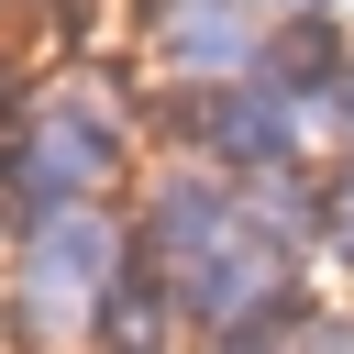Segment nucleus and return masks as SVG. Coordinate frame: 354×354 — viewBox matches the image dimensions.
<instances>
[{
	"instance_id": "1",
	"label": "nucleus",
	"mask_w": 354,
	"mask_h": 354,
	"mask_svg": "<svg viewBox=\"0 0 354 354\" xmlns=\"http://www.w3.org/2000/svg\"><path fill=\"white\" fill-rule=\"evenodd\" d=\"M111 266H122V232L100 210H44L22 232V321L55 332V310H88L111 288Z\"/></svg>"
},
{
	"instance_id": "2",
	"label": "nucleus",
	"mask_w": 354,
	"mask_h": 354,
	"mask_svg": "<svg viewBox=\"0 0 354 354\" xmlns=\"http://www.w3.org/2000/svg\"><path fill=\"white\" fill-rule=\"evenodd\" d=\"M144 44L188 77H266V33L232 0H144Z\"/></svg>"
},
{
	"instance_id": "3",
	"label": "nucleus",
	"mask_w": 354,
	"mask_h": 354,
	"mask_svg": "<svg viewBox=\"0 0 354 354\" xmlns=\"http://www.w3.org/2000/svg\"><path fill=\"white\" fill-rule=\"evenodd\" d=\"M199 133H210V155L221 166H288V144H299V88H277V77H254V100L232 88V100H210V111H188Z\"/></svg>"
},
{
	"instance_id": "4",
	"label": "nucleus",
	"mask_w": 354,
	"mask_h": 354,
	"mask_svg": "<svg viewBox=\"0 0 354 354\" xmlns=\"http://www.w3.org/2000/svg\"><path fill=\"white\" fill-rule=\"evenodd\" d=\"M332 232H343V243H354V166H343V177H332Z\"/></svg>"
},
{
	"instance_id": "5",
	"label": "nucleus",
	"mask_w": 354,
	"mask_h": 354,
	"mask_svg": "<svg viewBox=\"0 0 354 354\" xmlns=\"http://www.w3.org/2000/svg\"><path fill=\"white\" fill-rule=\"evenodd\" d=\"M343 133H354V88H343Z\"/></svg>"
},
{
	"instance_id": "6",
	"label": "nucleus",
	"mask_w": 354,
	"mask_h": 354,
	"mask_svg": "<svg viewBox=\"0 0 354 354\" xmlns=\"http://www.w3.org/2000/svg\"><path fill=\"white\" fill-rule=\"evenodd\" d=\"M332 354H354V343H332Z\"/></svg>"
}]
</instances>
